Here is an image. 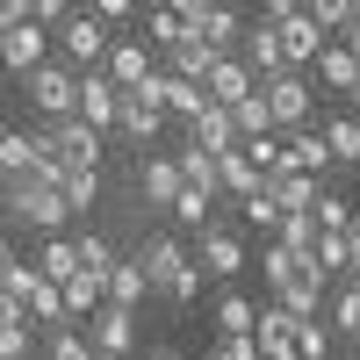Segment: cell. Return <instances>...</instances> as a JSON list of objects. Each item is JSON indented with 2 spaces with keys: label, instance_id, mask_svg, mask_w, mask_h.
I'll return each instance as SVG.
<instances>
[{
  "label": "cell",
  "instance_id": "45",
  "mask_svg": "<svg viewBox=\"0 0 360 360\" xmlns=\"http://www.w3.org/2000/svg\"><path fill=\"white\" fill-rule=\"evenodd\" d=\"M209 360H259V346H252V332H217V353Z\"/></svg>",
  "mask_w": 360,
  "mask_h": 360
},
{
  "label": "cell",
  "instance_id": "3",
  "mask_svg": "<svg viewBox=\"0 0 360 360\" xmlns=\"http://www.w3.org/2000/svg\"><path fill=\"white\" fill-rule=\"evenodd\" d=\"M22 101L37 108L44 123H58V115H72V101H79V72L65 65V58H44V65L22 72Z\"/></svg>",
  "mask_w": 360,
  "mask_h": 360
},
{
  "label": "cell",
  "instance_id": "51",
  "mask_svg": "<svg viewBox=\"0 0 360 360\" xmlns=\"http://www.w3.org/2000/svg\"><path fill=\"white\" fill-rule=\"evenodd\" d=\"M15 22H29V0H0V29H15Z\"/></svg>",
  "mask_w": 360,
  "mask_h": 360
},
{
  "label": "cell",
  "instance_id": "54",
  "mask_svg": "<svg viewBox=\"0 0 360 360\" xmlns=\"http://www.w3.org/2000/svg\"><path fill=\"white\" fill-rule=\"evenodd\" d=\"M0 259H15V238H8V231H0Z\"/></svg>",
  "mask_w": 360,
  "mask_h": 360
},
{
  "label": "cell",
  "instance_id": "24",
  "mask_svg": "<svg viewBox=\"0 0 360 360\" xmlns=\"http://www.w3.org/2000/svg\"><path fill=\"white\" fill-rule=\"evenodd\" d=\"M188 137L209 144V152H231V144H238V123H231V108H224V101H209L195 123H188Z\"/></svg>",
  "mask_w": 360,
  "mask_h": 360
},
{
  "label": "cell",
  "instance_id": "9",
  "mask_svg": "<svg viewBox=\"0 0 360 360\" xmlns=\"http://www.w3.org/2000/svg\"><path fill=\"white\" fill-rule=\"evenodd\" d=\"M44 58H51V22L29 15V22H15V29H0V65H8L15 79H22L29 65H44Z\"/></svg>",
  "mask_w": 360,
  "mask_h": 360
},
{
  "label": "cell",
  "instance_id": "53",
  "mask_svg": "<svg viewBox=\"0 0 360 360\" xmlns=\"http://www.w3.org/2000/svg\"><path fill=\"white\" fill-rule=\"evenodd\" d=\"M259 8H266V15H295V8H303V0H259Z\"/></svg>",
  "mask_w": 360,
  "mask_h": 360
},
{
  "label": "cell",
  "instance_id": "36",
  "mask_svg": "<svg viewBox=\"0 0 360 360\" xmlns=\"http://www.w3.org/2000/svg\"><path fill=\"white\" fill-rule=\"evenodd\" d=\"M209 209H217V195H202V188H188V180H180V195L166 202V217L195 231V224H209Z\"/></svg>",
  "mask_w": 360,
  "mask_h": 360
},
{
  "label": "cell",
  "instance_id": "50",
  "mask_svg": "<svg viewBox=\"0 0 360 360\" xmlns=\"http://www.w3.org/2000/svg\"><path fill=\"white\" fill-rule=\"evenodd\" d=\"M166 8H173V15H180V22H188V29H195V22H202V15H209V8H217V0H166Z\"/></svg>",
  "mask_w": 360,
  "mask_h": 360
},
{
  "label": "cell",
  "instance_id": "41",
  "mask_svg": "<svg viewBox=\"0 0 360 360\" xmlns=\"http://www.w3.org/2000/svg\"><path fill=\"white\" fill-rule=\"evenodd\" d=\"M310 217L324 224V231H346V217H353V202L332 188V180H324V188H317V202H310Z\"/></svg>",
  "mask_w": 360,
  "mask_h": 360
},
{
  "label": "cell",
  "instance_id": "26",
  "mask_svg": "<svg viewBox=\"0 0 360 360\" xmlns=\"http://www.w3.org/2000/svg\"><path fill=\"white\" fill-rule=\"evenodd\" d=\"M173 166H180V180H188V188H202V195H217V152H209V144H180L173 152Z\"/></svg>",
  "mask_w": 360,
  "mask_h": 360
},
{
  "label": "cell",
  "instance_id": "6",
  "mask_svg": "<svg viewBox=\"0 0 360 360\" xmlns=\"http://www.w3.org/2000/svg\"><path fill=\"white\" fill-rule=\"evenodd\" d=\"M79 332H86V346H94L101 360H123V353L137 346V310H123V303H108V295H101V303L79 317Z\"/></svg>",
  "mask_w": 360,
  "mask_h": 360
},
{
  "label": "cell",
  "instance_id": "2",
  "mask_svg": "<svg viewBox=\"0 0 360 360\" xmlns=\"http://www.w3.org/2000/svg\"><path fill=\"white\" fill-rule=\"evenodd\" d=\"M137 259H144V281H152V295H159V303H180V310H188L195 295H202V281H209L180 238H144Z\"/></svg>",
  "mask_w": 360,
  "mask_h": 360
},
{
  "label": "cell",
  "instance_id": "47",
  "mask_svg": "<svg viewBox=\"0 0 360 360\" xmlns=\"http://www.w3.org/2000/svg\"><path fill=\"white\" fill-rule=\"evenodd\" d=\"M346 281H360V209H353V217H346Z\"/></svg>",
  "mask_w": 360,
  "mask_h": 360
},
{
  "label": "cell",
  "instance_id": "16",
  "mask_svg": "<svg viewBox=\"0 0 360 360\" xmlns=\"http://www.w3.org/2000/svg\"><path fill=\"white\" fill-rule=\"evenodd\" d=\"M266 22H274V37H281V58H288V65H310V58H317L324 29H317L303 8H295V15H266Z\"/></svg>",
  "mask_w": 360,
  "mask_h": 360
},
{
  "label": "cell",
  "instance_id": "10",
  "mask_svg": "<svg viewBox=\"0 0 360 360\" xmlns=\"http://www.w3.org/2000/svg\"><path fill=\"white\" fill-rule=\"evenodd\" d=\"M115 108H123V86H115L101 65H86V72H79V101H72V115H79V123H94V130H115Z\"/></svg>",
  "mask_w": 360,
  "mask_h": 360
},
{
  "label": "cell",
  "instance_id": "22",
  "mask_svg": "<svg viewBox=\"0 0 360 360\" xmlns=\"http://www.w3.org/2000/svg\"><path fill=\"white\" fill-rule=\"evenodd\" d=\"M37 159H44L37 130H0V180H22V173H37Z\"/></svg>",
  "mask_w": 360,
  "mask_h": 360
},
{
  "label": "cell",
  "instance_id": "5",
  "mask_svg": "<svg viewBox=\"0 0 360 360\" xmlns=\"http://www.w3.org/2000/svg\"><path fill=\"white\" fill-rule=\"evenodd\" d=\"M51 29H58V37H51V51L65 58L72 72H86V65H101V51H108V22H101L94 8H79V15H58Z\"/></svg>",
  "mask_w": 360,
  "mask_h": 360
},
{
  "label": "cell",
  "instance_id": "55",
  "mask_svg": "<svg viewBox=\"0 0 360 360\" xmlns=\"http://www.w3.org/2000/svg\"><path fill=\"white\" fill-rule=\"evenodd\" d=\"M346 346H353V360H360V324H353V332H346Z\"/></svg>",
  "mask_w": 360,
  "mask_h": 360
},
{
  "label": "cell",
  "instance_id": "11",
  "mask_svg": "<svg viewBox=\"0 0 360 360\" xmlns=\"http://www.w3.org/2000/svg\"><path fill=\"white\" fill-rule=\"evenodd\" d=\"M115 130H123L137 152H152L159 144V130H166V108L152 101V94H137V86H123V108H115Z\"/></svg>",
  "mask_w": 360,
  "mask_h": 360
},
{
  "label": "cell",
  "instance_id": "32",
  "mask_svg": "<svg viewBox=\"0 0 360 360\" xmlns=\"http://www.w3.org/2000/svg\"><path fill=\"white\" fill-rule=\"evenodd\" d=\"M266 238H281L288 252H303V259H310V245H317V217H310V209H288V217L266 231Z\"/></svg>",
  "mask_w": 360,
  "mask_h": 360
},
{
  "label": "cell",
  "instance_id": "18",
  "mask_svg": "<svg viewBox=\"0 0 360 360\" xmlns=\"http://www.w3.org/2000/svg\"><path fill=\"white\" fill-rule=\"evenodd\" d=\"M238 58L252 65V79H274V72H288V58H281V37H274V22H259V29H238Z\"/></svg>",
  "mask_w": 360,
  "mask_h": 360
},
{
  "label": "cell",
  "instance_id": "52",
  "mask_svg": "<svg viewBox=\"0 0 360 360\" xmlns=\"http://www.w3.org/2000/svg\"><path fill=\"white\" fill-rule=\"evenodd\" d=\"M29 15H37V22H58V15H65V0H29Z\"/></svg>",
  "mask_w": 360,
  "mask_h": 360
},
{
  "label": "cell",
  "instance_id": "21",
  "mask_svg": "<svg viewBox=\"0 0 360 360\" xmlns=\"http://www.w3.org/2000/svg\"><path fill=\"white\" fill-rule=\"evenodd\" d=\"M252 188H259V166L238 152V144L217 152V202H238V195H252Z\"/></svg>",
  "mask_w": 360,
  "mask_h": 360
},
{
  "label": "cell",
  "instance_id": "56",
  "mask_svg": "<svg viewBox=\"0 0 360 360\" xmlns=\"http://www.w3.org/2000/svg\"><path fill=\"white\" fill-rule=\"evenodd\" d=\"M346 101H353V115H360V86H353V94H346Z\"/></svg>",
  "mask_w": 360,
  "mask_h": 360
},
{
  "label": "cell",
  "instance_id": "49",
  "mask_svg": "<svg viewBox=\"0 0 360 360\" xmlns=\"http://www.w3.org/2000/svg\"><path fill=\"white\" fill-rule=\"evenodd\" d=\"M332 37H339V44H346V51H353V58H360V0H353V8H346V22H339V29H332Z\"/></svg>",
  "mask_w": 360,
  "mask_h": 360
},
{
  "label": "cell",
  "instance_id": "1",
  "mask_svg": "<svg viewBox=\"0 0 360 360\" xmlns=\"http://www.w3.org/2000/svg\"><path fill=\"white\" fill-rule=\"evenodd\" d=\"M0 209H8L15 224H29V231H65L72 224V202L58 188L51 159H37V173H22V180H0Z\"/></svg>",
  "mask_w": 360,
  "mask_h": 360
},
{
  "label": "cell",
  "instance_id": "48",
  "mask_svg": "<svg viewBox=\"0 0 360 360\" xmlns=\"http://www.w3.org/2000/svg\"><path fill=\"white\" fill-rule=\"evenodd\" d=\"M86 8H94V15L115 29V22H130V15H137V0H86Z\"/></svg>",
  "mask_w": 360,
  "mask_h": 360
},
{
  "label": "cell",
  "instance_id": "27",
  "mask_svg": "<svg viewBox=\"0 0 360 360\" xmlns=\"http://www.w3.org/2000/svg\"><path fill=\"white\" fill-rule=\"evenodd\" d=\"M332 324L324 317H295V332H288V346H295V360H332Z\"/></svg>",
  "mask_w": 360,
  "mask_h": 360
},
{
  "label": "cell",
  "instance_id": "4",
  "mask_svg": "<svg viewBox=\"0 0 360 360\" xmlns=\"http://www.w3.org/2000/svg\"><path fill=\"white\" fill-rule=\"evenodd\" d=\"M37 144H44V159H51L58 173H72V166H101V130L79 123V115H58V123H44Z\"/></svg>",
  "mask_w": 360,
  "mask_h": 360
},
{
  "label": "cell",
  "instance_id": "33",
  "mask_svg": "<svg viewBox=\"0 0 360 360\" xmlns=\"http://www.w3.org/2000/svg\"><path fill=\"white\" fill-rule=\"evenodd\" d=\"M22 317L44 324V332H51V324H72V317H65V295H58V281H37V295L22 303Z\"/></svg>",
  "mask_w": 360,
  "mask_h": 360
},
{
  "label": "cell",
  "instance_id": "44",
  "mask_svg": "<svg viewBox=\"0 0 360 360\" xmlns=\"http://www.w3.org/2000/svg\"><path fill=\"white\" fill-rule=\"evenodd\" d=\"M259 303H245V295H217V332H252Z\"/></svg>",
  "mask_w": 360,
  "mask_h": 360
},
{
  "label": "cell",
  "instance_id": "39",
  "mask_svg": "<svg viewBox=\"0 0 360 360\" xmlns=\"http://www.w3.org/2000/svg\"><path fill=\"white\" fill-rule=\"evenodd\" d=\"M37 281H44L37 259H0V288H8L15 303H29V295H37Z\"/></svg>",
  "mask_w": 360,
  "mask_h": 360
},
{
  "label": "cell",
  "instance_id": "20",
  "mask_svg": "<svg viewBox=\"0 0 360 360\" xmlns=\"http://www.w3.org/2000/svg\"><path fill=\"white\" fill-rule=\"evenodd\" d=\"M310 65H317V79L324 86H332V94H353V86H360V58L339 44V37H324L317 44V58H310Z\"/></svg>",
  "mask_w": 360,
  "mask_h": 360
},
{
  "label": "cell",
  "instance_id": "17",
  "mask_svg": "<svg viewBox=\"0 0 360 360\" xmlns=\"http://www.w3.org/2000/svg\"><path fill=\"white\" fill-rule=\"evenodd\" d=\"M137 188H144V202L166 217V202L180 195V166H173V152H144V159H137Z\"/></svg>",
  "mask_w": 360,
  "mask_h": 360
},
{
  "label": "cell",
  "instance_id": "31",
  "mask_svg": "<svg viewBox=\"0 0 360 360\" xmlns=\"http://www.w3.org/2000/svg\"><path fill=\"white\" fill-rule=\"evenodd\" d=\"M72 266H79V252H72V238H65V231H44V252H37V274H44V281H65Z\"/></svg>",
  "mask_w": 360,
  "mask_h": 360
},
{
  "label": "cell",
  "instance_id": "14",
  "mask_svg": "<svg viewBox=\"0 0 360 360\" xmlns=\"http://www.w3.org/2000/svg\"><path fill=\"white\" fill-rule=\"evenodd\" d=\"M281 166H295V173H317V180H324V173H339V166H332V144H324L310 123L281 130Z\"/></svg>",
  "mask_w": 360,
  "mask_h": 360
},
{
  "label": "cell",
  "instance_id": "12",
  "mask_svg": "<svg viewBox=\"0 0 360 360\" xmlns=\"http://www.w3.org/2000/svg\"><path fill=\"white\" fill-rule=\"evenodd\" d=\"M152 65H159V51L144 44V37H108V51H101V72H108L115 86H137Z\"/></svg>",
  "mask_w": 360,
  "mask_h": 360
},
{
  "label": "cell",
  "instance_id": "38",
  "mask_svg": "<svg viewBox=\"0 0 360 360\" xmlns=\"http://www.w3.org/2000/svg\"><path fill=\"white\" fill-rule=\"evenodd\" d=\"M44 360H101V353L86 346V332H79V324H51V346H44Z\"/></svg>",
  "mask_w": 360,
  "mask_h": 360
},
{
  "label": "cell",
  "instance_id": "40",
  "mask_svg": "<svg viewBox=\"0 0 360 360\" xmlns=\"http://www.w3.org/2000/svg\"><path fill=\"white\" fill-rule=\"evenodd\" d=\"M238 224H252V231H274V224H281V209H274V195H266V188H252V195H238Z\"/></svg>",
  "mask_w": 360,
  "mask_h": 360
},
{
  "label": "cell",
  "instance_id": "43",
  "mask_svg": "<svg viewBox=\"0 0 360 360\" xmlns=\"http://www.w3.org/2000/svg\"><path fill=\"white\" fill-rule=\"evenodd\" d=\"M72 252H79L86 274H108V259H115V245H108L101 231H79V238H72Z\"/></svg>",
  "mask_w": 360,
  "mask_h": 360
},
{
  "label": "cell",
  "instance_id": "8",
  "mask_svg": "<svg viewBox=\"0 0 360 360\" xmlns=\"http://www.w3.org/2000/svg\"><path fill=\"white\" fill-rule=\"evenodd\" d=\"M259 101L266 115H274V130H295V123H310V79L303 72H274V79H259Z\"/></svg>",
  "mask_w": 360,
  "mask_h": 360
},
{
  "label": "cell",
  "instance_id": "7",
  "mask_svg": "<svg viewBox=\"0 0 360 360\" xmlns=\"http://www.w3.org/2000/svg\"><path fill=\"white\" fill-rule=\"evenodd\" d=\"M195 266H202V274H217V281H238V274H245V238H238V231H217V217L195 224Z\"/></svg>",
  "mask_w": 360,
  "mask_h": 360
},
{
  "label": "cell",
  "instance_id": "23",
  "mask_svg": "<svg viewBox=\"0 0 360 360\" xmlns=\"http://www.w3.org/2000/svg\"><path fill=\"white\" fill-rule=\"evenodd\" d=\"M209 65H217V44H202L195 29H188L180 44H166V72H180V79H202Z\"/></svg>",
  "mask_w": 360,
  "mask_h": 360
},
{
  "label": "cell",
  "instance_id": "37",
  "mask_svg": "<svg viewBox=\"0 0 360 360\" xmlns=\"http://www.w3.org/2000/svg\"><path fill=\"white\" fill-rule=\"evenodd\" d=\"M180 37H188V22H180L173 8H159V0H152V8H144V44H152V51H166V44H180Z\"/></svg>",
  "mask_w": 360,
  "mask_h": 360
},
{
  "label": "cell",
  "instance_id": "30",
  "mask_svg": "<svg viewBox=\"0 0 360 360\" xmlns=\"http://www.w3.org/2000/svg\"><path fill=\"white\" fill-rule=\"evenodd\" d=\"M58 188H65L72 217H86V209L101 202V166H72V173H58Z\"/></svg>",
  "mask_w": 360,
  "mask_h": 360
},
{
  "label": "cell",
  "instance_id": "29",
  "mask_svg": "<svg viewBox=\"0 0 360 360\" xmlns=\"http://www.w3.org/2000/svg\"><path fill=\"white\" fill-rule=\"evenodd\" d=\"M324 324H332V332H353L360 324V281H332L324 288Z\"/></svg>",
  "mask_w": 360,
  "mask_h": 360
},
{
  "label": "cell",
  "instance_id": "13",
  "mask_svg": "<svg viewBox=\"0 0 360 360\" xmlns=\"http://www.w3.org/2000/svg\"><path fill=\"white\" fill-rule=\"evenodd\" d=\"M252 86H259V79H252V65H245L238 51H217V65L202 72V94H209V101H224V108H231V101H245Z\"/></svg>",
  "mask_w": 360,
  "mask_h": 360
},
{
  "label": "cell",
  "instance_id": "57",
  "mask_svg": "<svg viewBox=\"0 0 360 360\" xmlns=\"http://www.w3.org/2000/svg\"><path fill=\"white\" fill-rule=\"evenodd\" d=\"M144 360H180V353H144Z\"/></svg>",
  "mask_w": 360,
  "mask_h": 360
},
{
  "label": "cell",
  "instance_id": "46",
  "mask_svg": "<svg viewBox=\"0 0 360 360\" xmlns=\"http://www.w3.org/2000/svg\"><path fill=\"white\" fill-rule=\"evenodd\" d=\"M346 8H353V0H303V15H310V22L324 29V37H332V29L346 22Z\"/></svg>",
  "mask_w": 360,
  "mask_h": 360
},
{
  "label": "cell",
  "instance_id": "25",
  "mask_svg": "<svg viewBox=\"0 0 360 360\" xmlns=\"http://www.w3.org/2000/svg\"><path fill=\"white\" fill-rule=\"evenodd\" d=\"M317 137L332 144V166H360V115H353V108H346V115H324Z\"/></svg>",
  "mask_w": 360,
  "mask_h": 360
},
{
  "label": "cell",
  "instance_id": "42",
  "mask_svg": "<svg viewBox=\"0 0 360 360\" xmlns=\"http://www.w3.org/2000/svg\"><path fill=\"white\" fill-rule=\"evenodd\" d=\"M231 123H238V137H252V130H274V115H266V101H259V86L245 101H231Z\"/></svg>",
  "mask_w": 360,
  "mask_h": 360
},
{
  "label": "cell",
  "instance_id": "28",
  "mask_svg": "<svg viewBox=\"0 0 360 360\" xmlns=\"http://www.w3.org/2000/svg\"><path fill=\"white\" fill-rule=\"evenodd\" d=\"M58 295H65V317L79 324L86 310H94V303H101V274H86V266H72V274H65V281H58Z\"/></svg>",
  "mask_w": 360,
  "mask_h": 360
},
{
  "label": "cell",
  "instance_id": "34",
  "mask_svg": "<svg viewBox=\"0 0 360 360\" xmlns=\"http://www.w3.org/2000/svg\"><path fill=\"white\" fill-rule=\"evenodd\" d=\"M238 29H245V22H238V8H224V0H217V8L195 22V37H202V44H217V51H231V44H238Z\"/></svg>",
  "mask_w": 360,
  "mask_h": 360
},
{
  "label": "cell",
  "instance_id": "35",
  "mask_svg": "<svg viewBox=\"0 0 360 360\" xmlns=\"http://www.w3.org/2000/svg\"><path fill=\"white\" fill-rule=\"evenodd\" d=\"M303 266H310L303 252H288L281 238H266V252H259V274H266V288H281L288 274H303Z\"/></svg>",
  "mask_w": 360,
  "mask_h": 360
},
{
  "label": "cell",
  "instance_id": "15",
  "mask_svg": "<svg viewBox=\"0 0 360 360\" xmlns=\"http://www.w3.org/2000/svg\"><path fill=\"white\" fill-rule=\"evenodd\" d=\"M101 295H108V303H123V310H137V303H152V281H144V259L130 252H115L108 259V274H101Z\"/></svg>",
  "mask_w": 360,
  "mask_h": 360
},
{
  "label": "cell",
  "instance_id": "19",
  "mask_svg": "<svg viewBox=\"0 0 360 360\" xmlns=\"http://www.w3.org/2000/svg\"><path fill=\"white\" fill-rule=\"evenodd\" d=\"M259 188L274 195V209L288 217V209H310V202H317V188H324V180H317V173H295V166H274V173L259 180Z\"/></svg>",
  "mask_w": 360,
  "mask_h": 360
}]
</instances>
